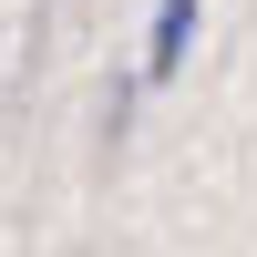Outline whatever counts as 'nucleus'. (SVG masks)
Segmentation results:
<instances>
[{
	"label": "nucleus",
	"instance_id": "obj_1",
	"mask_svg": "<svg viewBox=\"0 0 257 257\" xmlns=\"http://www.w3.org/2000/svg\"><path fill=\"white\" fill-rule=\"evenodd\" d=\"M196 52V0H155V41H144V82H175Z\"/></svg>",
	"mask_w": 257,
	"mask_h": 257
}]
</instances>
